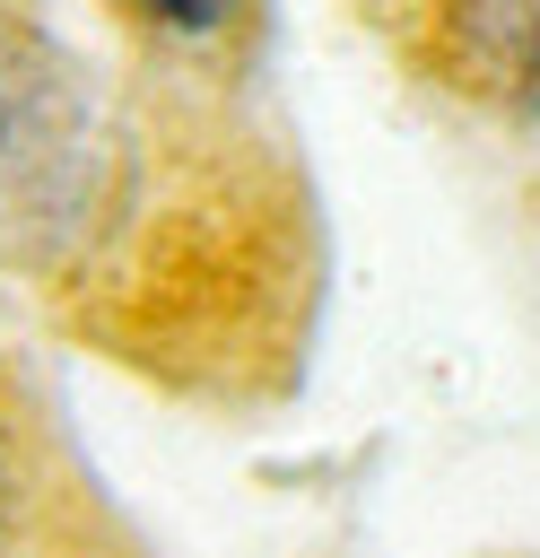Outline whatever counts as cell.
Wrapping results in <instances>:
<instances>
[{
	"label": "cell",
	"mask_w": 540,
	"mask_h": 558,
	"mask_svg": "<svg viewBox=\"0 0 540 558\" xmlns=\"http://www.w3.org/2000/svg\"><path fill=\"white\" fill-rule=\"evenodd\" d=\"M87 140H96V131H87L78 96H70L52 70L17 61V70L0 78V218L17 227V253H26L52 218L78 209Z\"/></svg>",
	"instance_id": "1"
},
{
	"label": "cell",
	"mask_w": 540,
	"mask_h": 558,
	"mask_svg": "<svg viewBox=\"0 0 540 558\" xmlns=\"http://www.w3.org/2000/svg\"><path fill=\"white\" fill-rule=\"evenodd\" d=\"M244 0H139V17H157V26H174V35H209V26H226Z\"/></svg>",
	"instance_id": "2"
}]
</instances>
